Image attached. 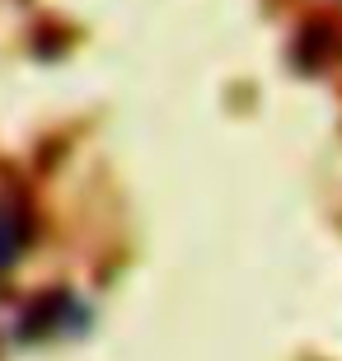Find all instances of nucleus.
<instances>
[{
    "label": "nucleus",
    "instance_id": "f257e3e1",
    "mask_svg": "<svg viewBox=\"0 0 342 361\" xmlns=\"http://www.w3.org/2000/svg\"><path fill=\"white\" fill-rule=\"evenodd\" d=\"M19 249H24V221H19V212L10 202H0V272L14 268Z\"/></svg>",
    "mask_w": 342,
    "mask_h": 361
}]
</instances>
